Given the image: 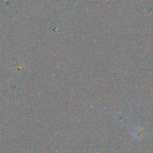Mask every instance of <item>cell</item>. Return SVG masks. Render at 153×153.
Instances as JSON below:
<instances>
[{"label": "cell", "mask_w": 153, "mask_h": 153, "mask_svg": "<svg viewBox=\"0 0 153 153\" xmlns=\"http://www.w3.org/2000/svg\"><path fill=\"white\" fill-rule=\"evenodd\" d=\"M135 137H143V130L141 128L136 130L135 131Z\"/></svg>", "instance_id": "6da1fadb"}]
</instances>
